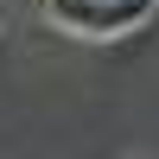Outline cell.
Masks as SVG:
<instances>
[{
	"label": "cell",
	"mask_w": 159,
	"mask_h": 159,
	"mask_svg": "<svg viewBox=\"0 0 159 159\" xmlns=\"http://www.w3.org/2000/svg\"><path fill=\"white\" fill-rule=\"evenodd\" d=\"M45 13L64 25V32L115 38V32H134V25L153 13V0H45Z\"/></svg>",
	"instance_id": "cell-1"
}]
</instances>
